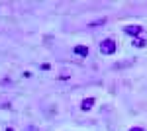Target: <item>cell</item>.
Here are the masks:
<instances>
[{"instance_id": "obj_1", "label": "cell", "mask_w": 147, "mask_h": 131, "mask_svg": "<svg viewBox=\"0 0 147 131\" xmlns=\"http://www.w3.org/2000/svg\"><path fill=\"white\" fill-rule=\"evenodd\" d=\"M100 53L102 55H114L116 53V41L114 39H104L100 43Z\"/></svg>"}, {"instance_id": "obj_2", "label": "cell", "mask_w": 147, "mask_h": 131, "mask_svg": "<svg viewBox=\"0 0 147 131\" xmlns=\"http://www.w3.org/2000/svg\"><path fill=\"white\" fill-rule=\"evenodd\" d=\"M124 32L127 33V35H134V37H137V35H141L143 28H141V26H125Z\"/></svg>"}, {"instance_id": "obj_3", "label": "cell", "mask_w": 147, "mask_h": 131, "mask_svg": "<svg viewBox=\"0 0 147 131\" xmlns=\"http://www.w3.org/2000/svg\"><path fill=\"white\" fill-rule=\"evenodd\" d=\"M92 106H94V98H84L82 104H80V110H82V112H90Z\"/></svg>"}, {"instance_id": "obj_4", "label": "cell", "mask_w": 147, "mask_h": 131, "mask_svg": "<svg viewBox=\"0 0 147 131\" xmlns=\"http://www.w3.org/2000/svg\"><path fill=\"white\" fill-rule=\"evenodd\" d=\"M75 53L79 55V57H88V47L86 45H77L75 47Z\"/></svg>"}, {"instance_id": "obj_5", "label": "cell", "mask_w": 147, "mask_h": 131, "mask_svg": "<svg viewBox=\"0 0 147 131\" xmlns=\"http://www.w3.org/2000/svg\"><path fill=\"white\" fill-rule=\"evenodd\" d=\"M134 47H139V49H141V47H145V39H139V37L134 39Z\"/></svg>"}, {"instance_id": "obj_6", "label": "cell", "mask_w": 147, "mask_h": 131, "mask_svg": "<svg viewBox=\"0 0 147 131\" xmlns=\"http://www.w3.org/2000/svg\"><path fill=\"white\" fill-rule=\"evenodd\" d=\"M24 131H41V129H39V127H37L35 123H30V125H28V127H26Z\"/></svg>"}, {"instance_id": "obj_7", "label": "cell", "mask_w": 147, "mask_h": 131, "mask_svg": "<svg viewBox=\"0 0 147 131\" xmlns=\"http://www.w3.org/2000/svg\"><path fill=\"white\" fill-rule=\"evenodd\" d=\"M129 131H143V129H141V127H131Z\"/></svg>"}, {"instance_id": "obj_8", "label": "cell", "mask_w": 147, "mask_h": 131, "mask_svg": "<svg viewBox=\"0 0 147 131\" xmlns=\"http://www.w3.org/2000/svg\"><path fill=\"white\" fill-rule=\"evenodd\" d=\"M6 131H14V129H12V127H6Z\"/></svg>"}]
</instances>
